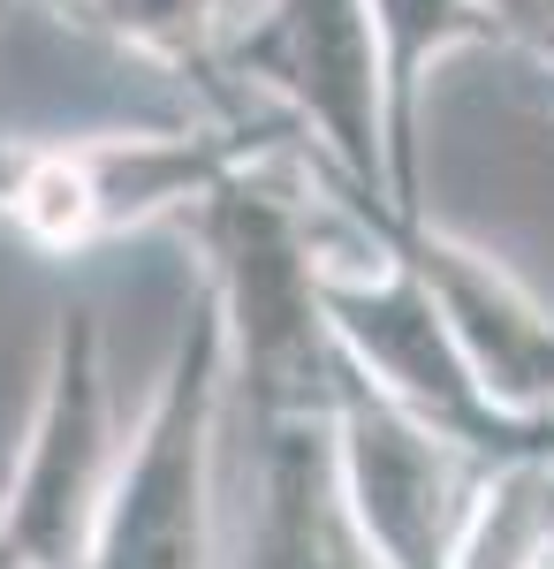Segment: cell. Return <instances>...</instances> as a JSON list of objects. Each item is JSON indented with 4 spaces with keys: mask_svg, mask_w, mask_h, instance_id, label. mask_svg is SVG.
<instances>
[{
    "mask_svg": "<svg viewBox=\"0 0 554 569\" xmlns=\"http://www.w3.org/2000/svg\"><path fill=\"white\" fill-rule=\"evenodd\" d=\"M220 77L289 122V152L349 198H387L380 46L357 0H258L220 31Z\"/></svg>",
    "mask_w": 554,
    "mask_h": 569,
    "instance_id": "4",
    "label": "cell"
},
{
    "mask_svg": "<svg viewBox=\"0 0 554 569\" xmlns=\"http://www.w3.org/2000/svg\"><path fill=\"white\" fill-rule=\"evenodd\" d=\"M220 418H228V357L220 311L198 289L160 380L122 440V471L99 509L85 569H214L220 547Z\"/></svg>",
    "mask_w": 554,
    "mask_h": 569,
    "instance_id": "3",
    "label": "cell"
},
{
    "mask_svg": "<svg viewBox=\"0 0 554 569\" xmlns=\"http://www.w3.org/2000/svg\"><path fill=\"white\" fill-rule=\"evenodd\" d=\"M61 8H69V23H85L91 39L122 46L145 69L190 84L206 114H251V99L228 91V77H220L228 0H61Z\"/></svg>",
    "mask_w": 554,
    "mask_h": 569,
    "instance_id": "10",
    "label": "cell"
},
{
    "mask_svg": "<svg viewBox=\"0 0 554 569\" xmlns=\"http://www.w3.org/2000/svg\"><path fill=\"white\" fill-rule=\"evenodd\" d=\"M281 144V122H266L258 107L137 130L0 137V228L46 259H85L160 220H182L220 176Z\"/></svg>",
    "mask_w": 554,
    "mask_h": 569,
    "instance_id": "2",
    "label": "cell"
},
{
    "mask_svg": "<svg viewBox=\"0 0 554 569\" xmlns=\"http://www.w3.org/2000/svg\"><path fill=\"white\" fill-rule=\"evenodd\" d=\"M0 8H8V0H0Z\"/></svg>",
    "mask_w": 554,
    "mask_h": 569,
    "instance_id": "14",
    "label": "cell"
},
{
    "mask_svg": "<svg viewBox=\"0 0 554 569\" xmlns=\"http://www.w3.org/2000/svg\"><path fill=\"white\" fill-rule=\"evenodd\" d=\"M540 456H547V463H554V418H547V440H540Z\"/></svg>",
    "mask_w": 554,
    "mask_h": 569,
    "instance_id": "13",
    "label": "cell"
},
{
    "mask_svg": "<svg viewBox=\"0 0 554 569\" xmlns=\"http://www.w3.org/2000/svg\"><path fill=\"white\" fill-rule=\"evenodd\" d=\"M478 8L494 16L502 46H524V53H532V39H540V16H547V0H478Z\"/></svg>",
    "mask_w": 554,
    "mask_h": 569,
    "instance_id": "11",
    "label": "cell"
},
{
    "mask_svg": "<svg viewBox=\"0 0 554 569\" xmlns=\"http://www.w3.org/2000/svg\"><path fill=\"white\" fill-rule=\"evenodd\" d=\"M373 46H380V91H387V198L395 213H426V84L441 61L471 46H502L494 16L478 0H357Z\"/></svg>",
    "mask_w": 554,
    "mask_h": 569,
    "instance_id": "9",
    "label": "cell"
},
{
    "mask_svg": "<svg viewBox=\"0 0 554 569\" xmlns=\"http://www.w3.org/2000/svg\"><path fill=\"white\" fill-rule=\"evenodd\" d=\"M251 569H380L342 493L335 410L251 426Z\"/></svg>",
    "mask_w": 554,
    "mask_h": 569,
    "instance_id": "8",
    "label": "cell"
},
{
    "mask_svg": "<svg viewBox=\"0 0 554 569\" xmlns=\"http://www.w3.org/2000/svg\"><path fill=\"white\" fill-rule=\"evenodd\" d=\"M122 440L99 311L61 305L31 426L16 440V463L0 471V569H85L99 509L122 471Z\"/></svg>",
    "mask_w": 554,
    "mask_h": 569,
    "instance_id": "5",
    "label": "cell"
},
{
    "mask_svg": "<svg viewBox=\"0 0 554 569\" xmlns=\"http://www.w3.org/2000/svg\"><path fill=\"white\" fill-rule=\"evenodd\" d=\"M182 228L206 251V297L220 311L228 395L251 402V426L335 410L342 350L327 327V297H319L311 190L304 176H289V144L220 176L182 213Z\"/></svg>",
    "mask_w": 554,
    "mask_h": 569,
    "instance_id": "1",
    "label": "cell"
},
{
    "mask_svg": "<svg viewBox=\"0 0 554 569\" xmlns=\"http://www.w3.org/2000/svg\"><path fill=\"white\" fill-rule=\"evenodd\" d=\"M342 198H349V190H342ZM349 206H365V220H373L387 243L410 259V273L426 281V297L441 305V319H448L464 365L478 372L486 402H494L502 418H516V426L554 418V311L540 305L494 251L448 236L433 213L403 220L395 206H380V198H349Z\"/></svg>",
    "mask_w": 554,
    "mask_h": 569,
    "instance_id": "7",
    "label": "cell"
},
{
    "mask_svg": "<svg viewBox=\"0 0 554 569\" xmlns=\"http://www.w3.org/2000/svg\"><path fill=\"white\" fill-rule=\"evenodd\" d=\"M335 463L349 517L380 569H464L478 509L494 493V463L464 440L433 433L426 418L395 410L349 365L335 388Z\"/></svg>",
    "mask_w": 554,
    "mask_h": 569,
    "instance_id": "6",
    "label": "cell"
},
{
    "mask_svg": "<svg viewBox=\"0 0 554 569\" xmlns=\"http://www.w3.org/2000/svg\"><path fill=\"white\" fill-rule=\"evenodd\" d=\"M464 569H494V562H486V555H464ZM516 569H554V539H547V547H532Z\"/></svg>",
    "mask_w": 554,
    "mask_h": 569,
    "instance_id": "12",
    "label": "cell"
}]
</instances>
